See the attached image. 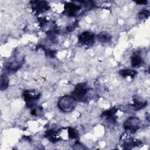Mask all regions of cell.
<instances>
[{"label":"cell","mask_w":150,"mask_h":150,"mask_svg":"<svg viewBox=\"0 0 150 150\" xmlns=\"http://www.w3.org/2000/svg\"><path fill=\"white\" fill-rule=\"evenodd\" d=\"M141 144V142L139 140H137L134 139H128L127 141H125L123 143L122 145L124 146V148L128 149V148H132L136 146H139Z\"/></svg>","instance_id":"4fadbf2b"},{"label":"cell","mask_w":150,"mask_h":150,"mask_svg":"<svg viewBox=\"0 0 150 150\" xmlns=\"http://www.w3.org/2000/svg\"><path fill=\"white\" fill-rule=\"evenodd\" d=\"M146 104L147 103L146 101H142L140 98L135 96L133 97V104L131 106L135 111H138L146 107Z\"/></svg>","instance_id":"9c48e42d"},{"label":"cell","mask_w":150,"mask_h":150,"mask_svg":"<svg viewBox=\"0 0 150 150\" xmlns=\"http://www.w3.org/2000/svg\"><path fill=\"white\" fill-rule=\"evenodd\" d=\"M147 2L146 1H137L136 3L138 4H146Z\"/></svg>","instance_id":"ffe728a7"},{"label":"cell","mask_w":150,"mask_h":150,"mask_svg":"<svg viewBox=\"0 0 150 150\" xmlns=\"http://www.w3.org/2000/svg\"><path fill=\"white\" fill-rule=\"evenodd\" d=\"M39 93L34 90H26L23 93L24 100L25 101L28 107L33 108L35 101L39 98Z\"/></svg>","instance_id":"5b68a950"},{"label":"cell","mask_w":150,"mask_h":150,"mask_svg":"<svg viewBox=\"0 0 150 150\" xmlns=\"http://www.w3.org/2000/svg\"><path fill=\"white\" fill-rule=\"evenodd\" d=\"M45 137L52 142H56L60 139L59 135V132L57 130L53 129L47 131L45 134Z\"/></svg>","instance_id":"30bf717a"},{"label":"cell","mask_w":150,"mask_h":150,"mask_svg":"<svg viewBox=\"0 0 150 150\" xmlns=\"http://www.w3.org/2000/svg\"><path fill=\"white\" fill-rule=\"evenodd\" d=\"M140 120L135 117H129L124 122V128L126 131L131 133L135 132L140 127Z\"/></svg>","instance_id":"3957f363"},{"label":"cell","mask_w":150,"mask_h":150,"mask_svg":"<svg viewBox=\"0 0 150 150\" xmlns=\"http://www.w3.org/2000/svg\"><path fill=\"white\" fill-rule=\"evenodd\" d=\"M31 8L36 14H39L49 10L50 6L47 1H33L30 2Z\"/></svg>","instance_id":"8992f818"},{"label":"cell","mask_w":150,"mask_h":150,"mask_svg":"<svg viewBox=\"0 0 150 150\" xmlns=\"http://www.w3.org/2000/svg\"><path fill=\"white\" fill-rule=\"evenodd\" d=\"M95 42V35L90 31H85L79 36V43L81 46L90 47Z\"/></svg>","instance_id":"277c9868"},{"label":"cell","mask_w":150,"mask_h":150,"mask_svg":"<svg viewBox=\"0 0 150 150\" xmlns=\"http://www.w3.org/2000/svg\"><path fill=\"white\" fill-rule=\"evenodd\" d=\"M77 23H75V22H74L73 24H72V25L69 26L67 28V30L69 31V32H71V31L73 30L74 29H76V27L77 26Z\"/></svg>","instance_id":"d6986e66"},{"label":"cell","mask_w":150,"mask_h":150,"mask_svg":"<svg viewBox=\"0 0 150 150\" xmlns=\"http://www.w3.org/2000/svg\"><path fill=\"white\" fill-rule=\"evenodd\" d=\"M111 36L107 32H101L97 35L98 40L101 43H107L111 40Z\"/></svg>","instance_id":"7c38bea8"},{"label":"cell","mask_w":150,"mask_h":150,"mask_svg":"<svg viewBox=\"0 0 150 150\" xmlns=\"http://www.w3.org/2000/svg\"><path fill=\"white\" fill-rule=\"evenodd\" d=\"M143 59L139 54H134L131 57V64L132 67H139L143 64Z\"/></svg>","instance_id":"8fae6325"},{"label":"cell","mask_w":150,"mask_h":150,"mask_svg":"<svg viewBox=\"0 0 150 150\" xmlns=\"http://www.w3.org/2000/svg\"><path fill=\"white\" fill-rule=\"evenodd\" d=\"M81 6L73 2H68L64 5V13L69 16H74L80 12Z\"/></svg>","instance_id":"52a82bcc"},{"label":"cell","mask_w":150,"mask_h":150,"mask_svg":"<svg viewBox=\"0 0 150 150\" xmlns=\"http://www.w3.org/2000/svg\"><path fill=\"white\" fill-rule=\"evenodd\" d=\"M9 85V79L5 74H2L1 76V90H6Z\"/></svg>","instance_id":"9a60e30c"},{"label":"cell","mask_w":150,"mask_h":150,"mask_svg":"<svg viewBox=\"0 0 150 150\" xmlns=\"http://www.w3.org/2000/svg\"><path fill=\"white\" fill-rule=\"evenodd\" d=\"M67 132H68V135H69L70 138L75 139V138H77L79 137L78 131L76 129H74L72 127L68 128Z\"/></svg>","instance_id":"e0dca14e"},{"label":"cell","mask_w":150,"mask_h":150,"mask_svg":"<svg viewBox=\"0 0 150 150\" xmlns=\"http://www.w3.org/2000/svg\"><path fill=\"white\" fill-rule=\"evenodd\" d=\"M118 73L124 77H130L133 78L137 74V71L135 70L131 69H122L118 71Z\"/></svg>","instance_id":"5bb4252c"},{"label":"cell","mask_w":150,"mask_h":150,"mask_svg":"<svg viewBox=\"0 0 150 150\" xmlns=\"http://www.w3.org/2000/svg\"><path fill=\"white\" fill-rule=\"evenodd\" d=\"M22 64L20 63H18V62H12L10 64H8V66H7V69L9 71H16L18 70L21 67Z\"/></svg>","instance_id":"2e32d148"},{"label":"cell","mask_w":150,"mask_h":150,"mask_svg":"<svg viewBox=\"0 0 150 150\" xmlns=\"http://www.w3.org/2000/svg\"><path fill=\"white\" fill-rule=\"evenodd\" d=\"M89 92V88L84 83H80L75 86L71 96L76 100L81 102H84L87 99V94Z\"/></svg>","instance_id":"7a4b0ae2"},{"label":"cell","mask_w":150,"mask_h":150,"mask_svg":"<svg viewBox=\"0 0 150 150\" xmlns=\"http://www.w3.org/2000/svg\"><path fill=\"white\" fill-rule=\"evenodd\" d=\"M149 15V11L148 9H143L138 13V16L140 19H146L147 18H148Z\"/></svg>","instance_id":"ac0fdd59"},{"label":"cell","mask_w":150,"mask_h":150,"mask_svg":"<svg viewBox=\"0 0 150 150\" xmlns=\"http://www.w3.org/2000/svg\"><path fill=\"white\" fill-rule=\"evenodd\" d=\"M117 111V109L115 107H112L110 110L103 112L101 117L103 118H105L109 123L114 124L116 122L117 120V116L115 115Z\"/></svg>","instance_id":"ba28073f"},{"label":"cell","mask_w":150,"mask_h":150,"mask_svg":"<svg viewBox=\"0 0 150 150\" xmlns=\"http://www.w3.org/2000/svg\"><path fill=\"white\" fill-rule=\"evenodd\" d=\"M77 104L76 100L71 96L66 95L61 97L57 102L59 108L64 112H69L73 111Z\"/></svg>","instance_id":"6da1fadb"}]
</instances>
